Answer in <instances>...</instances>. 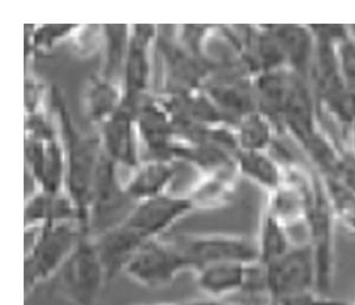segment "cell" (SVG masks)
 Instances as JSON below:
<instances>
[{"label":"cell","mask_w":355,"mask_h":305,"mask_svg":"<svg viewBox=\"0 0 355 305\" xmlns=\"http://www.w3.org/2000/svg\"><path fill=\"white\" fill-rule=\"evenodd\" d=\"M53 105L60 122L62 143L64 150V193L76 209L77 223L85 237L89 236V206L92 198L94 179L102 150L98 141L80 133L61 93L55 89Z\"/></svg>","instance_id":"cell-1"},{"label":"cell","mask_w":355,"mask_h":305,"mask_svg":"<svg viewBox=\"0 0 355 305\" xmlns=\"http://www.w3.org/2000/svg\"><path fill=\"white\" fill-rule=\"evenodd\" d=\"M303 226L316 264V290L331 293L335 276V220L319 174L311 168Z\"/></svg>","instance_id":"cell-2"},{"label":"cell","mask_w":355,"mask_h":305,"mask_svg":"<svg viewBox=\"0 0 355 305\" xmlns=\"http://www.w3.org/2000/svg\"><path fill=\"white\" fill-rule=\"evenodd\" d=\"M33 229V245L25 256L26 293L51 281L85 237L76 221L51 223Z\"/></svg>","instance_id":"cell-3"},{"label":"cell","mask_w":355,"mask_h":305,"mask_svg":"<svg viewBox=\"0 0 355 305\" xmlns=\"http://www.w3.org/2000/svg\"><path fill=\"white\" fill-rule=\"evenodd\" d=\"M53 291L73 305H98L108 276L92 237H82L51 279Z\"/></svg>","instance_id":"cell-4"},{"label":"cell","mask_w":355,"mask_h":305,"mask_svg":"<svg viewBox=\"0 0 355 305\" xmlns=\"http://www.w3.org/2000/svg\"><path fill=\"white\" fill-rule=\"evenodd\" d=\"M137 205L120 181L116 164L102 150L89 206V236L96 238L121 225Z\"/></svg>","instance_id":"cell-5"},{"label":"cell","mask_w":355,"mask_h":305,"mask_svg":"<svg viewBox=\"0 0 355 305\" xmlns=\"http://www.w3.org/2000/svg\"><path fill=\"white\" fill-rule=\"evenodd\" d=\"M190 266V271H198L204 266L241 261L257 263L259 252L256 241L239 234H179L172 239Z\"/></svg>","instance_id":"cell-6"},{"label":"cell","mask_w":355,"mask_h":305,"mask_svg":"<svg viewBox=\"0 0 355 305\" xmlns=\"http://www.w3.org/2000/svg\"><path fill=\"white\" fill-rule=\"evenodd\" d=\"M262 268L264 291L271 303L316 289V264L314 253L307 241L295 243L282 257Z\"/></svg>","instance_id":"cell-7"},{"label":"cell","mask_w":355,"mask_h":305,"mask_svg":"<svg viewBox=\"0 0 355 305\" xmlns=\"http://www.w3.org/2000/svg\"><path fill=\"white\" fill-rule=\"evenodd\" d=\"M190 271L189 263L172 241L152 239L134 253L123 269L132 281L146 289H162L174 279Z\"/></svg>","instance_id":"cell-8"},{"label":"cell","mask_w":355,"mask_h":305,"mask_svg":"<svg viewBox=\"0 0 355 305\" xmlns=\"http://www.w3.org/2000/svg\"><path fill=\"white\" fill-rule=\"evenodd\" d=\"M193 209L190 198L164 194L139 202L122 224L146 243L157 239Z\"/></svg>","instance_id":"cell-9"},{"label":"cell","mask_w":355,"mask_h":305,"mask_svg":"<svg viewBox=\"0 0 355 305\" xmlns=\"http://www.w3.org/2000/svg\"><path fill=\"white\" fill-rule=\"evenodd\" d=\"M155 37L157 28L154 25H134L130 33L122 77L125 82L122 105L130 108L135 109L137 102L146 96L150 80V49Z\"/></svg>","instance_id":"cell-10"},{"label":"cell","mask_w":355,"mask_h":305,"mask_svg":"<svg viewBox=\"0 0 355 305\" xmlns=\"http://www.w3.org/2000/svg\"><path fill=\"white\" fill-rule=\"evenodd\" d=\"M137 134L148 152V160L172 161L173 123L162 102L144 96L134 109Z\"/></svg>","instance_id":"cell-11"},{"label":"cell","mask_w":355,"mask_h":305,"mask_svg":"<svg viewBox=\"0 0 355 305\" xmlns=\"http://www.w3.org/2000/svg\"><path fill=\"white\" fill-rule=\"evenodd\" d=\"M25 160L41 191L55 195L64 192V150L56 135L49 140L28 135Z\"/></svg>","instance_id":"cell-12"},{"label":"cell","mask_w":355,"mask_h":305,"mask_svg":"<svg viewBox=\"0 0 355 305\" xmlns=\"http://www.w3.org/2000/svg\"><path fill=\"white\" fill-rule=\"evenodd\" d=\"M103 152L116 165L137 169L140 164L137 147V128L134 109L121 108L101 125Z\"/></svg>","instance_id":"cell-13"},{"label":"cell","mask_w":355,"mask_h":305,"mask_svg":"<svg viewBox=\"0 0 355 305\" xmlns=\"http://www.w3.org/2000/svg\"><path fill=\"white\" fill-rule=\"evenodd\" d=\"M268 28L277 40L286 68L309 82L316 46L309 25H268Z\"/></svg>","instance_id":"cell-14"},{"label":"cell","mask_w":355,"mask_h":305,"mask_svg":"<svg viewBox=\"0 0 355 305\" xmlns=\"http://www.w3.org/2000/svg\"><path fill=\"white\" fill-rule=\"evenodd\" d=\"M159 46L173 83L171 92H190L202 88L212 70V65L207 60L196 56L182 45L174 44L165 37L159 38Z\"/></svg>","instance_id":"cell-15"},{"label":"cell","mask_w":355,"mask_h":305,"mask_svg":"<svg viewBox=\"0 0 355 305\" xmlns=\"http://www.w3.org/2000/svg\"><path fill=\"white\" fill-rule=\"evenodd\" d=\"M254 263L223 261L204 266L196 271V281L204 296L227 298L236 293H245Z\"/></svg>","instance_id":"cell-16"},{"label":"cell","mask_w":355,"mask_h":305,"mask_svg":"<svg viewBox=\"0 0 355 305\" xmlns=\"http://www.w3.org/2000/svg\"><path fill=\"white\" fill-rule=\"evenodd\" d=\"M171 155L172 159H179L193 164L209 175L237 172V154L214 141L207 140L198 143H187L182 141L173 142Z\"/></svg>","instance_id":"cell-17"},{"label":"cell","mask_w":355,"mask_h":305,"mask_svg":"<svg viewBox=\"0 0 355 305\" xmlns=\"http://www.w3.org/2000/svg\"><path fill=\"white\" fill-rule=\"evenodd\" d=\"M175 172L172 161L147 160L135 169L125 185V192L137 204L167 194Z\"/></svg>","instance_id":"cell-18"},{"label":"cell","mask_w":355,"mask_h":305,"mask_svg":"<svg viewBox=\"0 0 355 305\" xmlns=\"http://www.w3.org/2000/svg\"><path fill=\"white\" fill-rule=\"evenodd\" d=\"M237 172L271 193L286 179V167L270 152H244L236 155Z\"/></svg>","instance_id":"cell-19"},{"label":"cell","mask_w":355,"mask_h":305,"mask_svg":"<svg viewBox=\"0 0 355 305\" xmlns=\"http://www.w3.org/2000/svg\"><path fill=\"white\" fill-rule=\"evenodd\" d=\"M254 241L259 252V263L262 265L282 257L295 244L291 239V229L266 209L263 211L259 237Z\"/></svg>","instance_id":"cell-20"},{"label":"cell","mask_w":355,"mask_h":305,"mask_svg":"<svg viewBox=\"0 0 355 305\" xmlns=\"http://www.w3.org/2000/svg\"><path fill=\"white\" fill-rule=\"evenodd\" d=\"M277 129L269 117L259 110L248 114L236 125L239 150L269 152L276 141Z\"/></svg>","instance_id":"cell-21"},{"label":"cell","mask_w":355,"mask_h":305,"mask_svg":"<svg viewBox=\"0 0 355 305\" xmlns=\"http://www.w3.org/2000/svg\"><path fill=\"white\" fill-rule=\"evenodd\" d=\"M122 103L123 95L115 83L105 80L103 77L92 80L85 96V105L90 120L102 125L121 108Z\"/></svg>","instance_id":"cell-22"},{"label":"cell","mask_w":355,"mask_h":305,"mask_svg":"<svg viewBox=\"0 0 355 305\" xmlns=\"http://www.w3.org/2000/svg\"><path fill=\"white\" fill-rule=\"evenodd\" d=\"M105 62L103 78L117 83L123 77L125 57L128 51L130 33L127 25H105Z\"/></svg>","instance_id":"cell-23"},{"label":"cell","mask_w":355,"mask_h":305,"mask_svg":"<svg viewBox=\"0 0 355 305\" xmlns=\"http://www.w3.org/2000/svg\"><path fill=\"white\" fill-rule=\"evenodd\" d=\"M320 175V174H319ZM336 224L355 237V192L333 177H321Z\"/></svg>","instance_id":"cell-24"},{"label":"cell","mask_w":355,"mask_h":305,"mask_svg":"<svg viewBox=\"0 0 355 305\" xmlns=\"http://www.w3.org/2000/svg\"><path fill=\"white\" fill-rule=\"evenodd\" d=\"M237 172L222 173L210 175L209 180L199 186L191 195H189L194 209L198 207H216L223 205L232 192L234 174Z\"/></svg>","instance_id":"cell-25"},{"label":"cell","mask_w":355,"mask_h":305,"mask_svg":"<svg viewBox=\"0 0 355 305\" xmlns=\"http://www.w3.org/2000/svg\"><path fill=\"white\" fill-rule=\"evenodd\" d=\"M336 56L345 85L355 97V36L349 33L336 44Z\"/></svg>","instance_id":"cell-26"},{"label":"cell","mask_w":355,"mask_h":305,"mask_svg":"<svg viewBox=\"0 0 355 305\" xmlns=\"http://www.w3.org/2000/svg\"><path fill=\"white\" fill-rule=\"evenodd\" d=\"M274 305H354V302L346 301L343 298L333 297L329 293H321L319 290L311 289L296 293L281 301L272 303Z\"/></svg>","instance_id":"cell-27"},{"label":"cell","mask_w":355,"mask_h":305,"mask_svg":"<svg viewBox=\"0 0 355 305\" xmlns=\"http://www.w3.org/2000/svg\"><path fill=\"white\" fill-rule=\"evenodd\" d=\"M76 25H44L33 35V44L37 48H50L51 45L71 33Z\"/></svg>","instance_id":"cell-28"},{"label":"cell","mask_w":355,"mask_h":305,"mask_svg":"<svg viewBox=\"0 0 355 305\" xmlns=\"http://www.w3.org/2000/svg\"><path fill=\"white\" fill-rule=\"evenodd\" d=\"M178 305H252V302H232L229 301L227 298H214L204 296L202 298H196L190 301L182 302L178 303Z\"/></svg>","instance_id":"cell-29"},{"label":"cell","mask_w":355,"mask_h":305,"mask_svg":"<svg viewBox=\"0 0 355 305\" xmlns=\"http://www.w3.org/2000/svg\"><path fill=\"white\" fill-rule=\"evenodd\" d=\"M252 302V305H274L271 303L268 298H256V299H250Z\"/></svg>","instance_id":"cell-30"},{"label":"cell","mask_w":355,"mask_h":305,"mask_svg":"<svg viewBox=\"0 0 355 305\" xmlns=\"http://www.w3.org/2000/svg\"><path fill=\"white\" fill-rule=\"evenodd\" d=\"M157 305H178V303H174V304H157Z\"/></svg>","instance_id":"cell-31"},{"label":"cell","mask_w":355,"mask_h":305,"mask_svg":"<svg viewBox=\"0 0 355 305\" xmlns=\"http://www.w3.org/2000/svg\"><path fill=\"white\" fill-rule=\"evenodd\" d=\"M354 305H355V302H354Z\"/></svg>","instance_id":"cell-32"}]
</instances>
